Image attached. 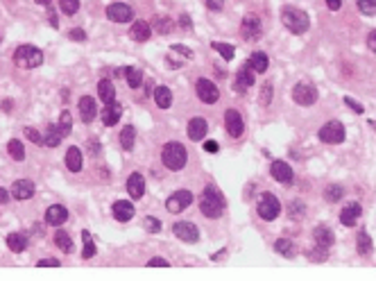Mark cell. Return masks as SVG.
Here are the masks:
<instances>
[{
  "instance_id": "obj_28",
  "label": "cell",
  "mask_w": 376,
  "mask_h": 281,
  "mask_svg": "<svg viewBox=\"0 0 376 281\" xmlns=\"http://www.w3.org/2000/svg\"><path fill=\"white\" fill-rule=\"evenodd\" d=\"M247 66L256 73V75H261V73L267 71V66H270V61H267V55L265 52H254L250 57V61H247Z\"/></svg>"
},
{
  "instance_id": "obj_48",
  "label": "cell",
  "mask_w": 376,
  "mask_h": 281,
  "mask_svg": "<svg viewBox=\"0 0 376 281\" xmlns=\"http://www.w3.org/2000/svg\"><path fill=\"white\" fill-rule=\"evenodd\" d=\"M25 136L30 138L32 143H37V145H41V143H43V136H41V134H39L34 127H25Z\"/></svg>"
},
{
  "instance_id": "obj_44",
  "label": "cell",
  "mask_w": 376,
  "mask_h": 281,
  "mask_svg": "<svg viewBox=\"0 0 376 281\" xmlns=\"http://www.w3.org/2000/svg\"><path fill=\"white\" fill-rule=\"evenodd\" d=\"M288 213H290L292 220H301V218H304V213H306V209H304V204H301L299 200H295V202H290V209H288Z\"/></svg>"
},
{
  "instance_id": "obj_51",
  "label": "cell",
  "mask_w": 376,
  "mask_h": 281,
  "mask_svg": "<svg viewBox=\"0 0 376 281\" xmlns=\"http://www.w3.org/2000/svg\"><path fill=\"white\" fill-rule=\"evenodd\" d=\"M204 3H207V7L211 12H222L224 9V0H204Z\"/></svg>"
},
{
  "instance_id": "obj_14",
  "label": "cell",
  "mask_w": 376,
  "mask_h": 281,
  "mask_svg": "<svg viewBox=\"0 0 376 281\" xmlns=\"http://www.w3.org/2000/svg\"><path fill=\"white\" fill-rule=\"evenodd\" d=\"M254 75H256V73H254L250 66L241 68V71H238V75H236V82H233V89H236L238 93H245L254 82H256V77H254Z\"/></svg>"
},
{
  "instance_id": "obj_36",
  "label": "cell",
  "mask_w": 376,
  "mask_h": 281,
  "mask_svg": "<svg viewBox=\"0 0 376 281\" xmlns=\"http://www.w3.org/2000/svg\"><path fill=\"white\" fill-rule=\"evenodd\" d=\"M7 150H9V157H12L14 161H23V159H25V148H23L21 140H16V138L9 140Z\"/></svg>"
},
{
  "instance_id": "obj_39",
  "label": "cell",
  "mask_w": 376,
  "mask_h": 281,
  "mask_svg": "<svg viewBox=\"0 0 376 281\" xmlns=\"http://www.w3.org/2000/svg\"><path fill=\"white\" fill-rule=\"evenodd\" d=\"M57 127H59V132H61V136L66 138L68 134H71V129H73V118H71V111H61V116H59V123H57Z\"/></svg>"
},
{
  "instance_id": "obj_40",
  "label": "cell",
  "mask_w": 376,
  "mask_h": 281,
  "mask_svg": "<svg viewBox=\"0 0 376 281\" xmlns=\"http://www.w3.org/2000/svg\"><path fill=\"white\" fill-rule=\"evenodd\" d=\"M213 50L220 52L222 55V59H233V55H236V50H233V46H229V43H220V41H213Z\"/></svg>"
},
{
  "instance_id": "obj_45",
  "label": "cell",
  "mask_w": 376,
  "mask_h": 281,
  "mask_svg": "<svg viewBox=\"0 0 376 281\" xmlns=\"http://www.w3.org/2000/svg\"><path fill=\"white\" fill-rule=\"evenodd\" d=\"M258 102H261L263 107H267L272 102V82H265L261 89V95H258Z\"/></svg>"
},
{
  "instance_id": "obj_50",
  "label": "cell",
  "mask_w": 376,
  "mask_h": 281,
  "mask_svg": "<svg viewBox=\"0 0 376 281\" xmlns=\"http://www.w3.org/2000/svg\"><path fill=\"white\" fill-rule=\"evenodd\" d=\"M345 104H347V107H349V109H354V111H356V114H365L363 104H358V102H356V100H351V98H349V95H345Z\"/></svg>"
},
{
  "instance_id": "obj_21",
  "label": "cell",
  "mask_w": 376,
  "mask_h": 281,
  "mask_svg": "<svg viewBox=\"0 0 376 281\" xmlns=\"http://www.w3.org/2000/svg\"><path fill=\"white\" fill-rule=\"evenodd\" d=\"M12 195L16 197V200H30L34 195V184L30 179H18V182H14L12 186Z\"/></svg>"
},
{
  "instance_id": "obj_53",
  "label": "cell",
  "mask_w": 376,
  "mask_h": 281,
  "mask_svg": "<svg viewBox=\"0 0 376 281\" xmlns=\"http://www.w3.org/2000/svg\"><path fill=\"white\" fill-rule=\"evenodd\" d=\"M39 268H59V261L57 259H43V261H39Z\"/></svg>"
},
{
  "instance_id": "obj_43",
  "label": "cell",
  "mask_w": 376,
  "mask_h": 281,
  "mask_svg": "<svg viewBox=\"0 0 376 281\" xmlns=\"http://www.w3.org/2000/svg\"><path fill=\"white\" fill-rule=\"evenodd\" d=\"M59 9L66 16H73V14H77V9H80V0H59Z\"/></svg>"
},
{
  "instance_id": "obj_25",
  "label": "cell",
  "mask_w": 376,
  "mask_h": 281,
  "mask_svg": "<svg viewBox=\"0 0 376 281\" xmlns=\"http://www.w3.org/2000/svg\"><path fill=\"white\" fill-rule=\"evenodd\" d=\"M114 216H116V220H118V222L131 220V218H134V204L127 202V200H118L114 204Z\"/></svg>"
},
{
  "instance_id": "obj_18",
  "label": "cell",
  "mask_w": 376,
  "mask_h": 281,
  "mask_svg": "<svg viewBox=\"0 0 376 281\" xmlns=\"http://www.w3.org/2000/svg\"><path fill=\"white\" fill-rule=\"evenodd\" d=\"M68 220V211H66V206H61V204H52V206H48V211H46V222L48 225H52V227H61V222H66Z\"/></svg>"
},
{
  "instance_id": "obj_32",
  "label": "cell",
  "mask_w": 376,
  "mask_h": 281,
  "mask_svg": "<svg viewBox=\"0 0 376 281\" xmlns=\"http://www.w3.org/2000/svg\"><path fill=\"white\" fill-rule=\"evenodd\" d=\"M356 245H358V254H363V256H369V254H372V250H374L372 238H369L367 231H360L358 238H356Z\"/></svg>"
},
{
  "instance_id": "obj_47",
  "label": "cell",
  "mask_w": 376,
  "mask_h": 281,
  "mask_svg": "<svg viewBox=\"0 0 376 281\" xmlns=\"http://www.w3.org/2000/svg\"><path fill=\"white\" fill-rule=\"evenodd\" d=\"M145 229L152 231V234H159V231H161V222L157 220V218H145Z\"/></svg>"
},
{
  "instance_id": "obj_15",
  "label": "cell",
  "mask_w": 376,
  "mask_h": 281,
  "mask_svg": "<svg viewBox=\"0 0 376 281\" xmlns=\"http://www.w3.org/2000/svg\"><path fill=\"white\" fill-rule=\"evenodd\" d=\"M127 193H129L131 200H139V197H143V193H145V179H143V175H139V172H131V175L127 177Z\"/></svg>"
},
{
  "instance_id": "obj_33",
  "label": "cell",
  "mask_w": 376,
  "mask_h": 281,
  "mask_svg": "<svg viewBox=\"0 0 376 281\" xmlns=\"http://www.w3.org/2000/svg\"><path fill=\"white\" fill-rule=\"evenodd\" d=\"M5 240H7V247H9V250L16 252V254H18V252H23V250L27 247V238H25L23 234H9Z\"/></svg>"
},
{
  "instance_id": "obj_59",
  "label": "cell",
  "mask_w": 376,
  "mask_h": 281,
  "mask_svg": "<svg viewBox=\"0 0 376 281\" xmlns=\"http://www.w3.org/2000/svg\"><path fill=\"white\" fill-rule=\"evenodd\" d=\"M182 27H190V18L188 16H182Z\"/></svg>"
},
{
  "instance_id": "obj_61",
  "label": "cell",
  "mask_w": 376,
  "mask_h": 281,
  "mask_svg": "<svg viewBox=\"0 0 376 281\" xmlns=\"http://www.w3.org/2000/svg\"><path fill=\"white\" fill-rule=\"evenodd\" d=\"M369 127H372V129H376V120H369Z\"/></svg>"
},
{
  "instance_id": "obj_3",
  "label": "cell",
  "mask_w": 376,
  "mask_h": 281,
  "mask_svg": "<svg viewBox=\"0 0 376 281\" xmlns=\"http://www.w3.org/2000/svg\"><path fill=\"white\" fill-rule=\"evenodd\" d=\"M281 23L286 25L288 32L292 34H304L306 30L311 27V18L304 9H297V7H286L281 14Z\"/></svg>"
},
{
  "instance_id": "obj_37",
  "label": "cell",
  "mask_w": 376,
  "mask_h": 281,
  "mask_svg": "<svg viewBox=\"0 0 376 281\" xmlns=\"http://www.w3.org/2000/svg\"><path fill=\"white\" fill-rule=\"evenodd\" d=\"M275 250L286 256V259H292V256H295V245H292L290 238H279L275 243Z\"/></svg>"
},
{
  "instance_id": "obj_24",
  "label": "cell",
  "mask_w": 376,
  "mask_h": 281,
  "mask_svg": "<svg viewBox=\"0 0 376 281\" xmlns=\"http://www.w3.org/2000/svg\"><path fill=\"white\" fill-rule=\"evenodd\" d=\"M313 238H315V247H322V250H329L333 245V231L329 227L320 225L317 229L313 231Z\"/></svg>"
},
{
  "instance_id": "obj_52",
  "label": "cell",
  "mask_w": 376,
  "mask_h": 281,
  "mask_svg": "<svg viewBox=\"0 0 376 281\" xmlns=\"http://www.w3.org/2000/svg\"><path fill=\"white\" fill-rule=\"evenodd\" d=\"M148 268H168V261L157 256V259H150L148 261Z\"/></svg>"
},
{
  "instance_id": "obj_16",
  "label": "cell",
  "mask_w": 376,
  "mask_h": 281,
  "mask_svg": "<svg viewBox=\"0 0 376 281\" xmlns=\"http://www.w3.org/2000/svg\"><path fill=\"white\" fill-rule=\"evenodd\" d=\"M77 107H80V118L84 120V123H93V118H95V114H97L95 100L91 98V95H84V98H80Z\"/></svg>"
},
{
  "instance_id": "obj_31",
  "label": "cell",
  "mask_w": 376,
  "mask_h": 281,
  "mask_svg": "<svg viewBox=\"0 0 376 281\" xmlns=\"http://www.w3.org/2000/svg\"><path fill=\"white\" fill-rule=\"evenodd\" d=\"M123 75H125L127 84H129L131 89H139V86L143 84V73H141L139 68H131V66H127V68H123Z\"/></svg>"
},
{
  "instance_id": "obj_5",
  "label": "cell",
  "mask_w": 376,
  "mask_h": 281,
  "mask_svg": "<svg viewBox=\"0 0 376 281\" xmlns=\"http://www.w3.org/2000/svg\"><path fill=\"white\" fill-rule=\"evenodd\" d=\"M256 211H258V216H261L263 220H275V218H279V213H281L279 197H275L272 193H263V195L258 197Z\"/></svg>"
},
{
  "instance_id": "obj_57",
  "label": "cell",
  "mask_w": 376,
  "mask_h": 281,
  "mask_svg": "<svg viewBox=\"0 0 376 281\" xmlns=\"http://www.w3.org/2000/svg\"><path fill=\"white\" fill-rule=\"evenodd\" d=\"M367 46H369V50L376 52V30L374 32H369V37H367Z\"/></svg>"
},
{
  "instance_id": "obj_11",
  "label": "cell",
  "mask_w": 376,
  "mask_h": 281,
  "mask_svg": "<svg viewBox=\"0 0 376 281\" xmlns=\"http://www.w3.org/2000/svg\"><path fill=\"white\" fill-rule=\"evenodd\" d=\"M241 34L245 41H256V39H261L263 34V23H261V18H256V16H247V18H243V23H241Z\"/></svg>"
},
{
  "instance_id": "obj_4",
  "label": "cell",
  "mask_w": 376,
  "mask_h": 281,
  "mask_svg": "<svg viewBox=\"0 0 376 281\" xmlns=\"http://www.w3.org/2000/svg\"><path fill=\"white\" fill-rule=\"evenodd\" d=\"M14 64L18 68H37V66L43 64V52L34 46H18L16 52H14Z\"/></svg>"
},
{
  "instance_id": "obj_27",
  "label": "cell",
  "mask_w": 376,
  "mask_h": 281,
  "mask_svg": "<svg viewBox=\"0 0 376 281\" xmlns=\"http://www.w3.org/2000/svg\"><path fill=\"white\" fill-rule=\"evenodd\" d=\"M66 168L71 172H80L82 170V150L80 148H68V152H66Z\"/></svg>"
},
{
  "instance_id": "obj_20",
  "label": "cell",
  "mask_w": 376,
  "mask_h": 281,
  "mask_svg": "<svg viewBox=\"0 0 376 281\" xmlns=\"http://www.w3.org/2000/svg\"><path fill=\"white\" fill-rule=\"evenodd\" d=\"M150 34H152V27H150L148 21H136L134 25L129 27V37L134 39L136 43H145L150 39Z\"/></svg>"
},
{
  "instance_id": "obj_9",
  "label": "cell",
  "mask_w": 376,
  "mask_h": 281,
  "mask_svg": "<svg viewBox=\"0 0 376 281\" xmlns=\"http://www.w3.org/2000/svg\"><path fill=\"white\" fill-rule=\"evenodd\" d=\"M193 202V193L186 191V188H182V191L173 193V195L168 197V202H165V209L170 213H182L188 209V204Z\"/></svg>"
},
{
  "instance_id": "obj_58",
  "label": "cell",
  "mask_w": 376,
  "mask_h": 281,
  "mask_svg": "<svg viewBox=\"0 0 376 281\" xmlns=\"http://www.w3.org/2000/svg\"><path fill=\"white\" fill-rule=\"evenodd\" d=\"M9 202V193L5 188H0V204H7Z\"/></svg>"
},
{
  "instance_id": "obj_30",
  "label": "cell",
  "mask_w": 376,
  "mask_h": 281,
  "mask_svg": "<svg viewBox=\"0 0 376 281\" xmlns=\"http://www.w3.org/2000/svg\"><path fill=\"white\" fill-rule=\"evenodd\" d=\"M154 102H157V107H161V109H168V107L173 104V93H170L168 86H157V89H154Z\"/></svg>"
},
{
  "instance_id": "obj_23",
  "label": "cell",
  "mask_w": 376,
  "mask_h": 281,
  "mask_svg": "<svg viewBox=\"0 0 376 281\" xmlns=\"http://www.w3.org/2000/svg\"><path fill=\"white\" fill-rule=\"evenodd\" d=\"M120 116H123V107L111 102V104H107L105 109H102V123H105L107 127H114V125L120 120Z\"/></svg>"
},
{
  "instance_id": "obj_49",
  "label": "cell",
  "mask_w": 376,
  "mask_h": 281,
  "mask_svg": "<svg viewBox=\"0 0 376 281\" xmlns=\"http://www.w3.org/2000/svg\"><path fill=\"white\" fill-rule=\"evenodd\" d=\"M173 50H175V52H179V55H184V57H186V59H193V57H195V52L190 50V48H186V46H179V43H175V46H173Z\"/></svg>"
},
{
  "instance_id": "obj_8",
  "label": "cell",
  "mask_w": 376,
  "mask_h": 281,
  "mask_svg": "<svg viewBox=\"0 0 376 281\" xmlns=\"http://www.w3.org/2000/svg\"><path fill=\"white\" fill-rule=\"evenodd\" d=\"M195 91H197V98L202 100V102H207V104H216L218 98H220L218 86L213 84L211 80H207V77L197 80V84H195Z\"/></svg>"
},
{
  "instance_id": "obj_2",
  "label": "cell",
  "mask_w": 376,
  "mask_h": 281,
  "mask_svg": "<svg viewBox=\"0 0 376 281\" xmlns=\"http://www.w3.org/2000/svg\"><path fill=\"white\" fill-rule=\"evenodd\" d=\"M186 159H188V152L186 148H184L182 143H177V140H170V143L163 145V150H161V161H163V166L168 168V170H182L184 166H186Z\"/></svg>"
},
{
  "instance_id": "obj_12",
  "label": "cell",
  "mask_w": 376,
  "mask_h": 281,
  "mask_svg": "<svg viewBox=\"0 0 376 281\" xmlns=\"http://www.w3.org/2000/svg\"><path fill=\"white\" fill-rule=\"evenodd\" d=\"M224 125H227L229 136H233V138H241L243 132H245V125H243V116L238 114L236 109H229L227 114H224Z\"/></svg>"
},
{
  "instance_id": "obj_55",
  "label": "cell",
  "mask_w": 376,
  "mask_h": 281,
  "mask_svg": "<svg viewBox=\"0 0 376 281\" xmlns=\"http://www.w3.org/2000/svg\"><path fill=\"white\" fill-rule=\"evenodd\" d=\"M204 150H207L209 154H216L220 148H218V143H216V140H207V143H204Z\"/></svg>"
},
{
  "instance_id": "obj_60",
  "label": "cell",
  "mask_w": 376,
  "mask_h": 281,
  "mask_svg": "<svg viewBox=\"0 0 376 281\" xmlns=\"http://www.w3.org/2000/svg\"><path fill=\"white\" fill-rule=\"evenodd\" d=\"M39 5H43V7H46V5H50V0H37Z\"/></svg>"
},
{
  "instance_id": "obj_41",
  "label": "cell",
  "mask_w": 376,
  "mask_h": 281,
  "mask_svg": "<svg viewBox=\"0 0 376 281\" xmlns=\"http://www.w3.org/2000/svg\"><path fill=\"white\" fill-rule=\"evenodd\" d=\"M356 5H358V12L363 16H374L376 14V0H356Z\"/></svg>"
},
{
  "instance_id": "obj_13",
  "label": "cell",
  "mask_w": 376,
  "mask_h": 281,
  "mask_svg": "<svg viewBox=\"0 0 376 281\" xmlns=\"http://www.w3.org/2000/svg\"><path fill=\"white\" fill-rule=\"evenodd\" d=\"M173 231H175V236H177L179 240H186V243H197V240H199V231H197V227H195L193 222H188V220L177 222Z\"/></svg>"
},
{
  "instance_id": "obj_29",
  "label": "cell",
  "mask_w": 376,
  "mask_h": 281,
  "mask_svg": "<svg viewBox=\"0 0 376 281\" xmlns=\"http://www.w3.org/2000/svg\"><path fill=\"white\" fill-rule=\"evenodd\" d=\"M61 132L57 125H48V129L43 132V145H48V148H57V145L61 143Z\"/></svg>"
},
{
  "instance_id": "obj_1",
  "label": "cell",
  "mask_w": 376,
  "mask_h": 281,
  "mask_svg": "<svg viewBox=\"0 0 376 281\" xmlns=\"http://www.w3.org/2000/svg\"><path fill=\"white\" fill-rule=\"evenodd\" d=\"M224 195L220 193L218 186H207L199 195V211L207 218H220L224 213Z\"/></svg>"
},
{
  "instance_id": "obj_6",
  "label": "cell",
  "mask_w": 376,
  "mask_h": 281,
  "mask_svg": "<svg viewBox=\"0 0 376 281\" xmlns=\"http://www.w3.org/2000/svg\"><path fill=\"white\" fill-rule=\"evenodd\" d=\"M317 136H320L322 143H329V145H338L345 140V125L338 123V120H331V123L322 125V129L317 132Z\"/></svg>"
},
{
  "instance_id": "obj_22",
  "label": "cell",
  "mask_w": 376,
  "mask_h": 281,
  "mask_svg": "<svg viewBox=\"0 0 376 281\" xmlns=\"http://www.w3.org/2000/svg\"><path fill=\"white\" fill-rule=\"evenodd\" d=\"M360 213H363V209H360L358 202H351V204H347L345 209H343V213H340V222H343L345 227L356 225V222H358V218H360Z\"/></svg>"
},
{
  "instance_id": "obj_10",
  "label": "cell",
  "mask_w": 376,
  "mask_h": 281,
  "mask_svg": "<svg viewBox=\"0 0 376 281\" xmlns=\"http://www.w3.org/2000/svg\"><path fill=\"white\" fill-rule=\"evenodd\" d=\"M107 18L114 23H129L134 18V9L125 3H111L107 7Z\"/></svg>"
},
{
  "instance_id": "obj_56",
  "label": "cell",
  "mask_w": 376,
  "mask_h": 281,
  "mask_svg": "<svg viewBox=\"0 0 376 281\" xmlns=\"http://www.w3.org/2000/svg\"><path fill=\"white\" fill-rule=\"evenodd\" d=\"M326 7H329L331 12H338V9L343 7V0H326Z\"/></svg>"
},
{
  "instance_id": "obj_17",
  "label": "cell",
  "mask_w": 376,
  "mask_h": 281,
  "mask_svg": "<svg viewBox=\"0 0 376 281\" xmlns=\"http://www.w3.org/2000/svg\"><path fill=\"white\" fill-rule=\"evenodd\" d=\"M270 172L279 184H292V177H295L292 175V168L286 161H275L270 166Z\"/></svg>"
},
{
  "instance_id": "obj_26",
  "label": "cell",
  "mask_w": 376,
  "mask_h": 281,
  "mask_svg": "<svg viewBox=\"0 0 376 281\" xmlns=\"http://www.w3.org/2000/svg\"><path fill=\"white\" fill-rule=\"evenodd\" d=\"M97 95H100V100L105 104H111L116 102V86L111 80H100V84H97Z\"/></svg>"
},
{
  "instance_id": "obj_46",
  "label": "cell",
  "mask_w": 376,
  "mask_h": 281,
  "mask_svg": "<svg viewBox=\"0 0 376 281\" xmlns=\"http://www.w3.org/2000/svg\"><path fill=\"white\" fill-rule=\"evenodd\" d=\"M154 30H157L159 34H168V32L173 30V21H170V18H157V23H154Z\"/></svg>"
},
{
  "instance_id": "obj_42",
  "label": "cell",
  "mask_w": 376,
  "mask_h": 281,
  "mask_svg": "<svg viewBox=\"0 0 376 281\" xmlns=\"http://www.w3.org/2000/svg\"><path fill=\"white\" fill-rule=\"evenodd\" d=\"M82 238H84V252H82V256H84V259H91V256L95 254V243H93V238H91L89 231H82Z\"/></svg>"
},
{
  "instance_id": "obj_38",
  "label": "cell",
  "mask_w": 376,
  "mask_h": 281,
  "mask_svg": "<svg viewBox=\"0 0 376 281\" xmlns=\"http://www.w3.org/2000/svg\"><path fill=\"white\" fill-rule=\"evenodd\" d=\"M343 195H345V191H343V186H338V184H331V186H326V191H324V200L326 202H338V200H343Z\"/></svg>"
},
{
  "instance_id": "obj_35",
  "label": "cell",
  "mask_w": 376,
  "mask_h": 281,
  "mask_svg": "<svg viewBox=\"0 0 376 281\" xmlns=\"http://www.w3.org/2000/svg\"><path fill=\"white\" fill-rule=\"evenodd\" d=\"M55 245L59 247L61 252H66V254H71V252L75 250V245H73L71 236H68L66 231H61V229H59V231H57V234H55Z\"/></svg>"
},
{
  "instance_id": "obj_19",
  "label": "cell",
  "mask_w": 376,
  "mask_h": 281,
  "mask_svg": "<svg viewBox=\"0 0 376 281\" xmlns=\"http://www.w3.org/2000/svg\"><path fill=\"white\" fill-rule=\"evenodd\" d=\"M207 132H209V125H207V120L204 118H193L188 123V129H186V134H188V138L190 140H202L204 136H207Z\"/></svg>"
},
{
  "instance_id": "obj_54",
  "label": "cell",
  "mask_w": 376,
  "mask_h": 281,
  "mask_svg": "<svg viewBox=\"0 0 376 281\" xmlns=\"http://www.w3.org/2000/svg\"><path fill=\"white\" fill-rule=\"evenodd\" d=\"M73 39V41H86V34H84V30H71V34H68Z\"/></svg>"
},
{
  "instance_id": "obj_7",
  "label": "cell",
  "mask_w": 376,
  "mask_h": 281,
  "mask_svg": "<svg viewBox=\"0 0 376 281\" xmlns=\"http://www.w3.org/2000/svg\"><path fill=\"white\" fill-rule=\"evenodd\" d=\"M292 100H295L297 104H301V107H311V104H315V100H317V89L311 82H299V84L292 89Z\"/></svg>"
},
{
  "instance_id": "obj_34",
  "label": "cell",
  "mask_w": 376,
  "mask_h": 281,
  "mask_svg": "<svg viewBox=\"0 0 376 281\" xmlns=\"http://www.w3.org/2000/svg\"><path fill=\"white\" fill-rule=\"evenodd\" d=\"M134 140H136L134 125H127L123 132H120V145H123V150H134Z\"/></svg>"
}]
</instances>
